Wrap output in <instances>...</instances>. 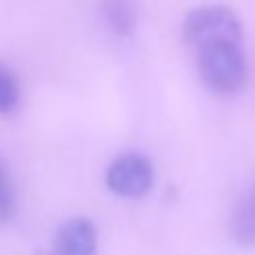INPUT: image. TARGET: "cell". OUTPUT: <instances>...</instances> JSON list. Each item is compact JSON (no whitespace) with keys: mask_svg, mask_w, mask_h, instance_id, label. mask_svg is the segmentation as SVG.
I'll return each instance as SVG.
<instances>
[{"mask_svg":"<svg viewBox=\"0 0 255 255\" xmlns=\"http://www.w3.org/2000/svg\"><path fill=\"white\" fill-rule=\"evenodd\" d=\"M199 74L203 82L221 94L237 92L245 82V56L241 42L217 40L197 48Z\"/></svg>","mask_w":255,"mask_h":255,"instance_id":"1","label":"cell"},{"mask_svg":"<svg viewBox=\"0 0 255 255\" xmlns=\"http://www.w3.org/2000/svg\"><path fill=\"white\" fill-rule=\"evenodd\" d=\"M183 34L197 48L217 40L241 42V24L225 6H201L187 14Z\"/></svg>","mask_w":255,"mask_h":255,"instance_id":"2","label":"cell"},{"mask_svg":"<svg viewBox=\"0 0 255 255\" xmlns=\"http://www.w3.org/2000/svg\"><path fill=\"white\" fill-rule=\"evenodd\" d=\"M153 181L151 163L137 153L120 155L106 173L108 187L124 197H139L143 195Z\"/></svg>","mask_w":255,"mask_h":255,"instance_id":"3","label":"cell"},{"mask_svg":"<svg viewBox=\"0 0 255 255\" xmlns=\"http://www.w3.org/2000/svg\"><path fill=\"white\" fill-rule=\"evenodd\" d=\"M96 227L84 217H76L64 223L54 241V255H96Z\"/></svg>","mask_w":255,"mask_h":255,"instance_id":"4","label":"cell"},{"mask_svg":"<svg viewBox=\"0 0 255 255\" xmlns=\"http://www.w3.org/2000/svg\"><path fill=\"white\" fill-rule=\"evenodd\" d=\"M231 235L241 245H255V185L245 189L233 207Z\"/></svg>","mask_w":255,"mask_h":255,"instance_id":"5","label":"cell"},{"mask_svg":"<svg viewBox=\"0 0 255 255\" xmlns=\"http://www.w3.org/2000/svg\"><path fill=\"white\" fill-rule=\"evenodd\" d=\"M104 14L110 26L120 34H129L135 24V14L129 0H104Z\"/></svg>","mask_w":255,"mask_h":255,"instance_id":"6","label":"cell"},{"mask_svg":"<svg viewBox=\"0 0 255 255\" xmlns=\"http://www.w3.org/2000/svg\"><path fill=\"white\" fill-rule=\"evenodd\" d=\"M18 82L14 72L0 60V114H8L18 104Z\"/></svg>","mask_w":255,"mask_h":255,"instance_id":"7","label":"cell"},{"mask_svg":"<svg viewBox=\"0 0 255 255\" xmlns=\"http://www.w3.org/2000/svg\"><path fill=\"white\" fill-rule=\"evenodd\" d=\"M16 209V195L14 185L10 179V173L6 169L4 159L0 157V223H6Z\"/></svg>","mask_w":255,"mask_h":255,"instance_id":"8","label":"cell"}]
</instances>
